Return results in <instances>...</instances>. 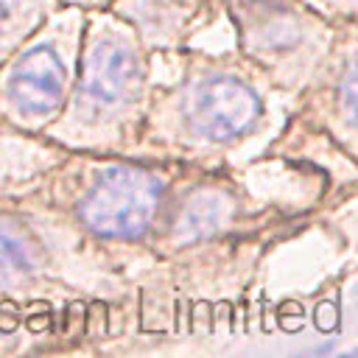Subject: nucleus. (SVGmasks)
<instances>
[{
  "label": "nucleus",
  "mask_w": 358,
  "mask_h": 358,
  "mask_svg": "<svg viewBox=\"0 0 358 358\" xmlns=\"http://www.w3.org/2000/svg\"><path fill=\"white\" fill-rule=\"evenodd\" d=\"M62 157L22 190L0 199L67 260L103 277L134 282L148 266V243L173 182L187 162L131 154L59 151Z\"/></svg>",
  "instance_id": "nucleus-1"
},
{
  "label": "nucleus",
  "mask_w": 358,
  "mask_h": 358,
  "mask_svg": "<svg viewBox=\"0 0 358 358\" xmlns=\"http://www.w3.org/2000/svg\"><path fill=\"white\" fill-rule=\"evenodd\" d=\"M171 53L179 70L168 84H151L131 157L224 165V157L268 129L282 92L238 50L204 53L185 45Z\"/></svg>",
  "instance_id": "nucleus-2"
},
{
  "label": "nucleus",
  "mask_w": 358,
  "mask_h": 358,
  "mask_svg": "<svg viewBox=\"0 0 358 358\" xmlns=\"http://www.w3.org/2000/svg\"><path fill=\"white\" fill-rule=\"evenodd\" d=\"M123 280L81 268L31 221L0 204V316L31 352L92 350L112 336V302L126 305Z\"/></svg>",
  "instance_id": "nucleus-3"
},
{
  "label": "nucleus",
  "mask_w": 358,
  "mask_h": 358,
  "mask_svg": "<svg viewBox=\"0 0 358 358\" xmlns=\"http://www.w3.org/2000/svg\"><path fill=\"white\" fill-rule=\"evenodd\" d=\"M151 90V53L109 8H90L78 67L59 117L39 134L59 151L134 154Z\"/></svg>",
  "instance_id": "nucleus-4"
},
{
  "label": "nucleus",
  "mask_w": 358,
  "mask_h": 358,
  "mask_svg": "<svg viewBox=\"0 0 358 358\" xmlns=\"http://www.w3.org/2000/svg\"><path fill=\"white\" fill-rule=\"evenodd\" d=\"M221 17L232 22L235 50L285 98L316 76L344 25L355 20V14H327L308 0H227Z\"/></svg>",
  "instance_id": "nucleus-5"
},
{
  "label": "nucleus",
  "mask_w": 358,
  "mask_h": 358,
  "mask_svg": "<svg viewBox=\"0 0 358 358\" xmlns=\"http://www.w3.org/2000/svg\"><path fill=\"white\" fill-rule=\"evenodd\" d=\"M87 11L59 6L0 62V126L39 137L62 112L81 50Z\"/></svg>",
  "instance_id": "nucleus-6"
},
{
  "label": "nucleus",
  "mask_w": 358,
  "mask_h": 358,
  "mask_svg": "<svg viewBox=\"0 0 358 358\" xmlns=\"http://www.w3.org/2000/svg\"><path fill=\"white\" fill-rule=\"evenodd\" d=\"M271 227L277 224H271L268 210L255 207L243 185L224 165L187 162L168 193L165 210L148 243V257L154 263L204 243L266 235Z\"/></svg>",
  "instance_id": "nucleus-7"
},
{
  "label": "nucleus",
  "mask_w": 358,
  "mask_h": 358,
  "mask_svg": "<svg viewBox=\"0 0 358 358\" xmlns=\"http://www.w3.org/2000/svg\"><path fill=\"white\" fill-rule=\"evenodd\" d=\"M355 45L358 28L352 20L344 25L316 76L291 98L294 109L285 129L266 148V157L299 162L313 148V157H336L355 165Z\"/></svg>",
  "instance_id": "nucleus-8"
},
{
  "label": "nucleus",
  "mask_w": 358,
  "mask_h": 358,
  "mask_svg": "<svg viewBox=\"0 0 358 358\" xmlns=\"http://www.w3.org/2000/svg\"><path fill=\"white\" fill-rule=\"evenodd\" d=\"M106 8L137 31L148 53L179 50L196 31L215 22L210 0H112Z\"/></svg>",
  "instance_id": "nucleus-9"
},
{
  "label": "nucleus",
  "mask_w": 358,
  "mask_h": 358,
  "mask_svg": "<svg viewBox=\"0 0 358 358\" xmlns=\"http://www.w3.org/2000/svg\"><path fill=\"white\" fill-rule=\"evenodd\" d=\"M59 6L62 0H0V62Z\"/></svg>",
  "instance_id": "nucleus-10"
},
{
  "label": "nucleus",
  "mask_w": 358,
  "mask_h": 358,
  "mask_svg": "<svg viewBox=\"0 0 358 358\" xmlns=\"http://www.w3.org/2000/svg\"><path fill=\"white\" fill-rule=\"evenodd\" d=\"M224 3H227V0H210V8H213V14H215V20L221 17V8H224ZM308 3H313V6H319L322 11H327V14H336V17H347V14H355V6H352V0H308Z\"/></svg>",
  "instance_id": "nucleus-11"
},
{
  "label": "nucleus",
  "mask_w": 358,
  "mask_h": 358,
  "mask_svg": "<svg viewBox=\"0 0 358 358\" xmlns=\"http://www.w3.org/2000/svg\"><path fill=\"white\" fill-rule=\"evenodd\" d=\"M22 352H31L28 344H25V338L20 333H14L3 322V316H0V355H22Z\"/></svg>",
  "instance_id": "nucleus-12"
},
{
  "label": "nucleus",
  "mask_w": 358,
  "mask_h": 358,
  "mask_svg": "<svg viewBox=\"0 0 358 358\" xmlns=\"http://www.w3.org/2000/svg\"><path fill=\"white\" fill-rule=\"evenodd\" d=\"M112 0H62V6H78V8H84V11H90V8H106Z\"/></svg>",
  "instance_id": "nucleus-13"
}]
</instances>
